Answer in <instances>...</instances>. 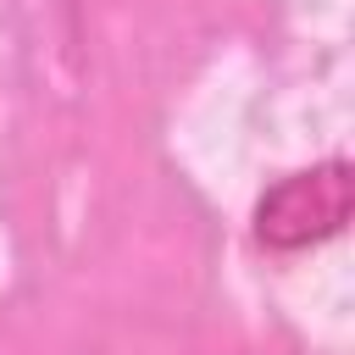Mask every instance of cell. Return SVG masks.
<instances>
[{
    "instance_id": "cell-1",
    "label": "cell",
    "mask_w": 355,
    "mask_h": 355,
    "mask_svg": "<svg viewBox=\"0 0 355 355\" xmlns=\"http://www.w3.org/2000/svg\"><path fill=\"white\" fill-rule=\"evenodd\" d=\"M349 200H355V178H349L344 155L316 161L305 172H288L255 200V239L277 255L311 250L349 222Z\"/></svg>"
}]
</instances>
